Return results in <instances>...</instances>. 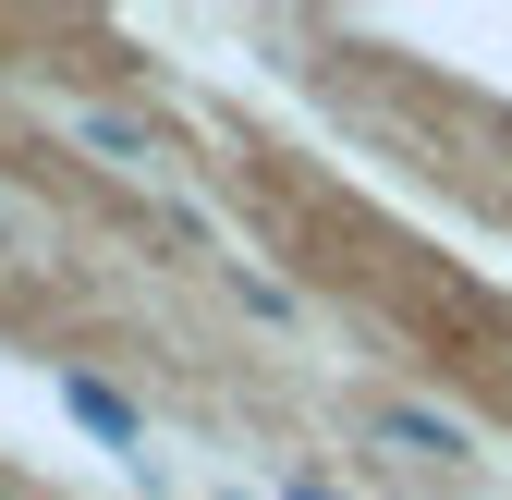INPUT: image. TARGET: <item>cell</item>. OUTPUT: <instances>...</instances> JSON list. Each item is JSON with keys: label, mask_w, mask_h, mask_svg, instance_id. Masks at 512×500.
<instances>
[{"label": "cell", "mask_w": 512, "mask_h": 500, "mask_svg": "<svg viewBox=\"0 0 512 500\" xmlns=\"http://www.w3.org/2000/svg\"><path fill=\"white\" fill-rule=\"evenodd\" d=\"M74 415H86V427H98V440H110V452H135V415H122V403H110V391H98V379H74Z\"/></svg>", "instance_id": "cell-1"}]
</instances>
